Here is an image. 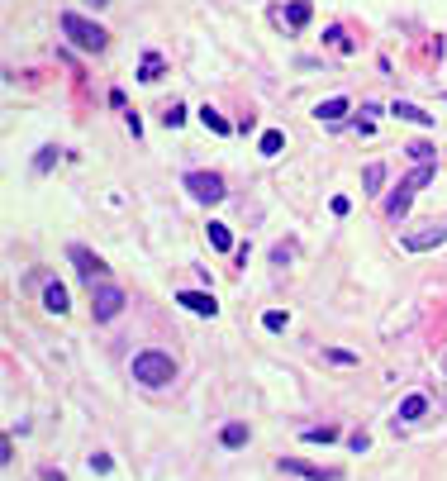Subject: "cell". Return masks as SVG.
<instances>
[{"mask_svg":"<svg viewBox=\"0 0 447 481\" xmlns=\"http://www.w3.org/2000/svg\"><path fill=\"white\" fill-rule=\"evenodd\" d=\"M57 29L77 43L81 53H105V43H109V34L100 24H91L86 15H77V10H62V20H57Z\"/></svg>","mask_w":447,"mask_h":481,"instance_id":"obj_1","label":"cell"},{"mask_svg":"<svg viewBox=\"0 0 447 481\" xmlns=\"http://www.w3.org/2000/svg\"><path fill=\"white\" fill-rule=\"evenodd\" d=\"M133 381H143V386H172L176 381V362L167 353H158V348H143L133 357Z\"/></svg>","mask_w":447,"mask_h":481,"instance_id":"obj_2","label":"cell"},{"mask_svg":"<svg viewBox=\"0 0 447 481\" xmlns=\"http://www.w3.org/2000/svg\"><path fill=\"white\" fill-rule=\"evenodd\" d=\"M433 172H438L433 162H419V167H414V172H409V177H404L400 186H395V195H391V200H386V214H391V219H400V214L414 205L419 186H428V182H433Z\"/></svg>","mask_w":447,"mask_h":481,"instance_id":"obj_3","label":"cell"},{"mask_svg":"<svg viewBox=\"0 0 447 481\" xmlns=\"http://www.w3.org/2000/svg\"><path fill=\"white\" fill-rule=\"evenodd\" d=\"M185 191H190L195 200H205V205H219V200L229 195L219 172H185Z\"/></svg>","mask_w":447,"mask_h":481,"instance_id":"obj_4","label":"cell"},{"mask_svg":"<svg viewBox=\"0 0 447 481\" xmlns=\"http://www.w3.org/2000/svg\"><path fill=\"white\" fill-rule=\"evenodd\" d=\"M124 310V291L119 286H109V281H100V286H91V315L105 324V320H114Z\"/></svg>","mask_w":447,"mask_h":481,"instance_id":"obj_5","label":"cell"},{"mask_svg":"<svg viewBox=\"0 0 447 481\" xmlns=\"http://www.w3.org/2000/svg\"><path fill=\"white\" fill-rule=\"evenodd\" d=\"M404 253H428V248H438V243H447V219H438V224H428V229H419V234H404Z\"/></svg>","mask_w":447,"mask_h":481,"instance_id":"obj_6","label":"cell"},{"mask_svg":"<svg viewBox=\"0 0 447 481\" xmlns=\"http://www.w3.org/2000/svg\"><path fill=\"white\" fill-rule=\"evenodd\" d=\"M67 258H72V262H77V272L81 276H86V281H91V286H96V281H105V262H100V258H96V253H91V248H81V243H72V253H67Z\"/></svg>","mask_w":447,"mask_h":481,"instance_id":"obj_7","label":"cell"},{"mask_svg":"<svg viewBox=\"0 0 447 481\" xmlns=\"http://www.w3.org/2000/svg\"><path fill=\"white\" fill-rule=\"evenodd\" d=\"M176 305H185L190 315H205V320H214V315H219L214 295H205V291H176Z\"/></svg>","mask_w":447,"mask_h":481,"instance_id":"obj_8","label":"cell"},{"mask_svg":"<svg viewBox=\"0 0 447 481\" xmlns=\"http://www.w3.org/2000/svg\"><path fill=\"white\" fill-rule=\"evenodd\" d=\"M423 415H428V396H419V391H414V396H404V401H400V410H395V424H414V420H423Z\"/></svg>","mask_w":447,"mask_h":481,"instance_id":"obj_9","label":"cell"},{"mask_svg":"<svg viewBox=\"0 0 447 481\" xmlns=\"http://www.w3.org/2000/svg\"><path fill=\"white\" fill-rule=\"evenodd\" d=\"M281 472H300V477H310V481H338L333 467H310V462H300V457H281Z\"/></svg>","mask_w":447,"mask_h":481,"instance_id":"obj_10","label":"cell"},{"mask_svg":"<svg viewBox=\"0 0 447 481\" xmlns=\"http://www.w3.org/2000/svg\"><path fill=\"white\" fill-rule=\"evenodd\" d=\"M342 114H347V96H328L315 105V119H324V124H338Z\"/></svg>","mask_w":447,"mask_h":481,"instance_id":"obj_11","label":"cell"},{"mask_svg":"<svg viewBox=\"0 0 447 481\" xmlns=\"http://www.w3.org/2000/svg\"><path fill=\"white\" fill-rule=\"evenodd\" d=\"M391 114L409 119V124H419V129H433V114H428V110H419V105H409V101H395V105H391Z\"/></svg>","mask_w":447,"mask_h":481,"instance_id":"obj_12","label":"cell"},{"mask_svg":"<svg viewBox=\"0 0 447 481\" xmlns=\"http://www.w3.org/2000/svg\"><path fill=\"white\" fill-rule=\"evenodd\" d=\"M43 310L67 315V286H62V281H48V286H43Z\"/></svg>","mask_w":447,"mask_h":481,"instance_id":"obj_13","label":"cell"},{"mask_svg":"<svg viewBox=\"0 0 447 481\" xmlns=\"http://www.w3.org/2000/svg\"><path fill=\"white\" fill-rule=\"evenodd\" d=\"M310 15H315V5H310V0H290L286 24H290V29H305V24H310Z\"/></svg>","mask_w":447,"mask_h":481,"instance_id":"obj_14","label":"cell"},{"mask_svg":"<svg viewBox=\"0 0 447 481\" xmlns=\"http://www.w3.org/2000/svg\"><path fill=\"white\" fill-rule=\"evenodd\" d=\"M200 119H205V129H210V134H219V138H224V134H234V124H229V119H224V114H219L214 105H205V110H200Z\"/></svg>","mask_w":447,"mask_h":481,"instance_id":"obj_15","label":"cell"},{"mask_svg":"<svg viewBox=\"0 0 447 481\" xmlns=\"http://www.w3.org/2000/svg\"><path fill=\"white\" fill-rule=\"evenodd\" d=\"M362 186H367V195H381V186H386V167H381V162H367Z\"/></svg>","mask_w":447,"mask_h":481,"instance_id":"obj_16","label":"cell"},{"mask_svg":"<svg viewBox=\"0 0 447 481\" xmlns=\"http://www.w3.org/2000/svg\"><path fill=\"white\" fill-rule=\"evenodd\" d=\"M219 443H224V448H243V443H248V424H243V420H234V424H224V434H219Z\"/></svg>","mask_w":447,"mask_h":481,"instance_id":"obj_17","label":"cell"},{"mask_svg":"<svg viewBox=\"0 0 447 481\" xmlns=\"http://www.w3.org/2000/svg\"><path fill=\"white\" fill-rule=\"evenodd\" d=\"M305 443H338V424H315V429H305Z\"/></svg>","mask_w":447,"mask_h":481,"instance_id":"obj_18","label":"cell"},{"mask_svg":"<svg viewBox=\"0 0 447 481\" xmlns=\"http://www.w3.org/2000/svg\"><path fill=\"white\" fill-rule=\"evenodd\" d=\"M257 148H262V158H276V153L286 148V134H281V129H266V134H262V143H257Z\"/></svg>","mask_w":447,"mask_h":481,"instance_id":"obj_19","label":"cell"},{"mask_svg":"<svg viewBox=\"0 0 447 481\" xmlns=\"http://www.w3.org/2000/svg\"><path fill=\"white\" fill-rule=\"evenodd\" d=\"M210 248H214V253H229V248H234V234H229V224H210Z\"/></svg>","mask_w":447,"mask_h":481,"instance_id":"obj_20","label":"cell"},{"mask_svg":"<svg viewBox=\"0 0 447 481\" xmlns=\"http://www.w3.org/2000/svg\"><path fill=\"white\" fill-rule=\"evenodd\" d=\"M162 77V57L158 53H143V62H138V81H158Z\"/></svg>","mask_w":447,"mask_h":481,"instance_id":"obj_21","label":"cell"},{"mask_svg":"<svg viewBox=\"0 0 447 481\" xmlns=\"http://www.w3.org/2000/svg\"><path fill=\"white\" fill-rule=\"evenodd\" d=\"M57 158H62V148H53V143H48V148H38V158H33V172H48Z\"/></svg>","mask_w":447,"mask_h":481,"instance_id":"obj_22","label":"cell"},{"mask_svg":"<svg viewBox=\"0 0 447 481\" xmlns=\"http://www.w3.org/2000/svg\"><path fill=\"white\" fill-rule=\"evenodd\" d=\"M162 124H167V129H181V124H185V105H167V110H162Z\"/></svg>","mask_w":447,"mask_h":481,"instance_id":"obj_23","label":"cell"},{"mask_svg":"<svg viewBox=\"0 0 447 481\" xmlns=\"http://www.w3.org/2000/svg\"><path fill=\"white\" fill-rule=\"evenodd\" d=\"M262 324L271 329V334H281V329L290 324V315H286V310H266V315H262Z\"/></svg>","mask_w":447,"mask_h":481,"instance_id":"obj_24","label":"cell"},{"mask_svg":"<svg viewBox=\"0 0 447 481\" xmlns=\"http://www.w3.org/2000/svg\"><path fill=\"white\" fill-rule=\"evenodd\" d=\"M324 38H328V43H333V48H338V53H352V38H347V34H342L338 24L328 29V34H324Z\"/></svg>","mask_w":447,"mask_h":481,"instance_id":"obj_25","label":"cell"},{"mask_svg":"<svg viewBox=\"0 0 447 481\" xmlns=\"http://www.w3.org/2000/svg\"><path fill=\"white\" fill-rule=\"evenodd\" d=\"M324 357H328V362H342V367L357 362V353H347V348H324Z\"/></svg>","mask_w":447,"mask_h":481,"instance_id":"obj_26","label":"cell"},{"mask_svg":"<svg viewBox=\"0 0 447 481\" xmlns=\"http://www.w3.org/2000/svg\"><path fill=\"white\" fill-rule=\"evenodd\" d=\"M404 153H409V158H414V162H433V148H428V143H409Z\"/></svg>","mask_w":447,"mask_h":481,"instance_id":"obj_27","label":"cell"},{"mask_svg":"<svg viewBox=\"0 0 447 481\" xmlns=\"http://www.w3.org/2000/svg\"><path fill=\"white\" fill-rule=\"evenodd\" d=\"M109 467H114V462H109V453H91V472H100V477H105Z\"/></svg>","mask_w":447,"mask_h":481,"instance_id":"obj_28","label":"cell"},{"mask_svg":"<svg viewBox=\"0 0 447 481\" xmlns=\"http://www.w3.org/2000/svg\"><path fill=\"white\" fill-rule=\"evenodd\" d=\"M347 443H352V453H367V448H371L367 429H357V434H352V438H347Z\"/></svg>","mask_w":447,"mask_h":481,"instance_id":"obj_29","label":"cell"},{"mask_svg":"<svg viewBox=\"0 0 447 481\" xmlns=\"http://www.w3.org/2000/svg\"><path fill=\"white\" fill-rule=\"evenodd\" d=\"M271 262H276V267H286V262H290V243H281V248H271Z\"/></svg>","mask_w":447,"mask_h":481,"instance_id":"obj_30","label":"cell"},{"mask_svg":"<svg viewBox=\"0 0 447 481\" xmlns=\"http://www.w3.org/2000/svg\"><path fill=\"white\" fill-rule=\"evenodd\" d=\"M43 481H67V477H62L57 467H43Z\"/></svg>","mask_w":447,"mask_h":481,"instance_id":"obj_31","label":"cell"},{"mask_svg":"<svg viewBox=\"0 0 447 481\" xmlns=\"http://www.w3.org/2000/svg\"><path fill=\"white\" fill-rule=\"evenodd\" d=\"M91 5H96V10H100V5H109V0H91Z\"/></svg>","mask_w":447,"mask_h":481,"instance_id":"obj_32","label":"cell"},{"mask_svg":"<svg viewBox=\"0 0 447 481\" xmlns=\"http://www.w3.org/2000/svg\"><path fill=\"white\" fill-rule=\"evenodd\" d=\"M443 101H447V96H443Z\"/></svg>","mask_w":447,"mask_h":481,"instance_id":"obj_33","label":"cell"}]
</instances>
